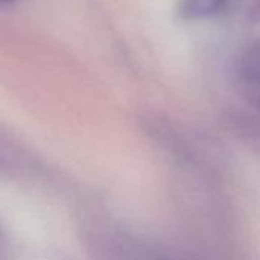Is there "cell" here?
I'll return each instance as SVG.
<instances>
[{"instance_id":"cell-2","label":"cell","mask_w":260,"mask_h":260,"mask_svg":"<svg viewBox=\"0 0 260 260\" xmlns=\"http://www.w3.org/2000/svg\"><path fill=\"white\" fill-rule=\"evenodd\" d=\"M248 17H250L253 21L260 23V0H254V2H253V5H251V8H250Z\"/></svg>"},{"instance_id":"cell-3","label":"cell","mask_w":260,"mask_h":260,"mask_svg":"<svg viewBox=\"0 0 260 260\" xmlns=\"http://www.w3.org/2000/svg\"><path fill=\"white\" fill-rule=\"evenodd\" d=\"M11 2H14V0H0V3H11Z\"/></svg>"},{"instance_id":"cell-1","label":"cell","mask_w":260,"mask_h":260,"mask_svg":"<svg viewBox=\"0 0 260 260\" xmlns=\"http://www.w3.org/2000/svg\"><path fill=\"white\" fill-rule=\"evenodd\" d=\"M232 0H183L178 6V14L184 20L207 18L225 12Z\"/></svg>"}]
</instances>
